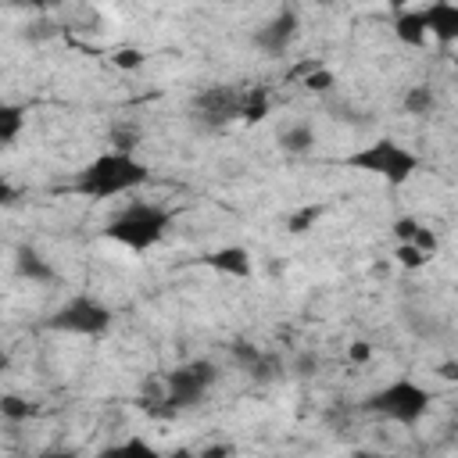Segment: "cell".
Instances as JSON below:
<instances>
[{
  "label": "cell",
  "mask_w": 458,
  "mask_h": 458,
  "mask_svg": "<svg viewBox=\"0 0 458 458\" xmlns=\"http://www.w3.org/2000/svg\"><path fill=\"white\" fill-rule=\"evenodd\" d=\"M218 379H222V369H218L211 358L179 361V365H172V369L161 376V401H165L172 411L197 408V404L208 401V394L215 390Z\"/></svg>",
  "instance_id": "5b68a950"
},
{
  "label": "cell",
  "mask_w": 458,
  "mask_h": 458,
  "mask_svg": "<svg viewBox=\"0 0 458 458\" xmlns=\"http://www.w3.org/2000/svg\"><path fill=\"white\" fill-rule=\"evenodd\" d=\"M0 204H4V208H14V204H18V190H14L11 179H0Z\"/></svg>",
  "instance_id": "f1b7e54d"
},
{
  "label": "cell",
  "mask_w": 458,
  "mask_h": 458,
  "mask_svg": "<svg viewBox=\"0 0 458 458\" xmlns=\"http://www.w3.org/2000/svg\"><path fill=\"white\" fill-rule=\"evenodd\" d=\"M229 358H233V365H236L240 372H247L250 379H261V383H268V379H276V376L283 372L279 358H272L268 351H261V347L250 344V340H233V344H229Z\"/></svg>",
  "instance_id": "9c48e42d"
},
{
  "label": "cell",
  "mask_w": 458,
  "mask_h": 458,
  "mask_svg": "<svg viewBox=\"0 0 458 458\" xmlns=\"http://www.w3.org/2000/svg\"><path fill=\"white\" fill-rule=\"evenodd\" d=\"M437 376L447 379V383H458V361H440L437 365Z\"/></svg>",
  "instance_id": "f546056e"
},
{
  "label": "cell",
  "mask_w": 458,
  "mask_h": 458,
  "mask_svg": "<svg viewBox=\"0 0 458 458\" xmlns=\"http://www.w3.org/2000/svg\"><path fill=\"white\" fill-rule=\"evenodd\" d=\"M422 11V21H426V32L433 43L440 47H454L458 43V4H447V0H433Z\"/></svg>",
  "instance_id": "8fae6325"
},
{
  "label": "cell",
  "mask_w": 458,
  "mask_h": 458,
  "mask_svg": "<svg viewBox=\"0 0 458 458\" xmlns=\"http://www.w3.org/2000/svg\"><path fill=\"white\" fill-rule=\"evenodd\" d=\"M165 458H197V451H190V447H172Z\"/></svg>",
  "instance_id": "d6a6232c"
},
{
  "label": "cell",
  "mask_w": 458,
  "mask_h": 458,
  "mask_svg": "<svg viewBox=\"0 0 458 458\" xmlns=\"http://www.w3.org/2000/svg\"><path fill=\"white\" fill-rule=\"evenodd\" d=\"M394 39L401 47H411V50H422L429 47V32H426V21H422V11L419 7H408V11H394Z\"/></svg>",
  "instance_id": "5bb4252c"
},
{
  "label": "cell",
  "mask_w": 458,
  "mask_h": 458,
  "mask_svg": "<svg viewBox=\"0 0 458 458\" xmlns=\"http://www.w3.org/2000/svg\"><path fill=\"white\" fill-rule=\"evenodd\" d=\"M344 165H347L351 172H361V175L379 179V182L390 186V190L408 186V182L415 179V172L422 168L419 154H415L411 147H404L401 140H394V136H376V140L361 143L358 150H351V154L344 157Z\"/></svg>",
  "instance_id": "3957f363"
},
{
  "label": "cell",
  "mask_w": 458,
  "mask_h": 458,
  "mask_svg": "<svg viewBox=\"0 0 458 458\" xmlns=\"http://www.w3.org/2000/svg\"><path fill=\"white\" fill-rule=\"evenodd\" d=\"M97 458H165L147 437L132 433V437H122V440H111L97 451Z\"/></svg>",
  "instance_id": "9a60e30c"
},
{
  "label": "cell",
  "mask_w": 458,
  "mask_h": 458,
  "mask_svg": "<svg viewBox=\"0 0 458 458\" xmlns=\"http://www.w3.org/2000/svg\"><path fill=\"white\" fill-rule=\"evenodd\" d=\"M401 111L411 114V118H429L437 111V89L429 82H411L401 93Z\"/></svg>",
  "instance_id": "2e32d148"
},
{
  "label": "cell",
  "mask_w": 458,
  "mask_h": 458,
  "mask_svg": "<svg viewBox=\"0 0 458 458\" xmlns=\"http://www.w3.org/2000/svg\"><path fill=\"white\" fill-rule=\"evenodd\" d=\"M326 215V208L322 204H301V208H293L290 215H286V233H293V236H304L308 229H315V222Z\"/></svg>",
  "instance_id": "ffe728a7"
},
{
  "label": "cell",
  "mask_w": 458,
  "mask_h": 458,
  "mask_svg": "<svg viewBox=\"0 0 458 458\" xmlns=\"http://www.w3.org/2000/svg\"><path fill=\"white\" fill-rule=\"evenodd\" d=\"M136 140H140V132H136L132 125H114V129H111V150H129V154H136Z\"/></svg>",
  "instance_id": "d4e9b609"
},
{
  "label": "cell",
  "mask_w": 458,
  "mask_h": 458,
  "mask_svg": "<svg viewBox=\"0 0 458 458\" xmlns=\"http://www.w3.org/2000/svg\"><path fill=\"white\" fill-rule=\"evenodd\" d=\"M311 369H318V358H315V354H304V358H297V365H293L297 376H308Z\"/></svg>",
  "instance_id": "4dcf8cb0"
},
{
  "label": "cell",
  "mask_w": 458,
  "mask_h": 458,
  "mask_svg": "<svg viewBox=\"0 0 458 458\" xmlns=\"http://www.w3.org/2000/svg\"><path fill=\"white\" fill-rule=\"evenodd\" d=\"M32 458H79V454L68 451V447H47V451H39V454H32Z\"/></svg>",
  "instance_id": "1f68e13d"
},
{
  "label": "cell",
  "mask_w": 458,
  "mask_h": 458,
  "mask_svg": "<svg viewBox=\"0 0 458 458\" xmlns=\"http://www.w3.org/2000/svg\"><path fill=\"white\" fill-rule=\"evenodd\" d=\"M150 182V165L129 150H100L72 175V193L86 200L129 197Z\"/></svg>",
  "instance_id": "6da1fadb"
},
{
  "label": "cell",
  "mask_w": 458,
  "mask_h": 458,
  "mask_svg": "<svg viewBox=\"0 0 458 458\" xmlns=\"http://www.w3.org/2000/svg\"><path fill=\"white\" fill-rule=\"evenodd\" d=\"M347 358H351V365H369L372 361V344L369 340H351Z\"/></svg>",
  "instance_id": "4316f807"
},
{
  "label": "cell",
  "mask_w": 458,
  "mask_h": 458,
  "mask_svg": "<svg viewBox=\"0 0 458 458\" xmlns=\"http://www.w3.org/2000/svg\"><path fill=\"white\" fill-rule=\"evenodd\" d=\"M111 326H114V311H111L100 297H93V293H75V297L61 301V304L47 315V329L64 333V336L100 340Z\"/></svg>",
  "instance_id": "8992f818"
},
{
  "label": "cell",
  "mask_w": 458,
  "mask_h": 458,
  "mask_svg": "<svg viewBox=\"0 0 458 458\" xmlns=\"http://www.w3.org/2000/svg\"><path fill=\"white\" fill-rule=\"evenodd\" d=\"M390 258L401 265V268H408V272H415V268H426L433 258H426L415 243H394V250H390Z\"/></svg>",
  "instance_id": "7402d4cb"
},
{
  "label": "cell",
  "mask_w": 458,
  "mask_h": 458,
  "mask_svg": "<svg viewBox=\"0 0 458 458\" xmlns=\"http://www.w3.org/2000/svg\"><path fill=\"white\" fill-rule=\"evenodd\" d=\"M32 415H36V404L29 397H21V394H0V419L4 422L18 426V422H29Z\"/></svg>",
  "instance_id": "d6986e66"
},
{
  "label": "cell",
  "mask_w": 458,
  "mask_h": 458,
  "mask_svg": "<svg viewBox=\"0 0 458 458\" xmlns=\"http://www.w3.org/2000/svg\"><path fill=\"white\" fill-rule=\"evenodd\" d=\"M14 276H18V279H29V283H36V286H50V283L61 279L57 268H54V261H50L43 250H36L32 243L14 247Z\"/></svg>",
  "instance_id": "7c38bea8"
},
{
  "label": "cell",
  "mask_w": 458,
  "mask_h": 458,
  "mask_svg": "<svg viewBox=\"0 0 458 458\" xmlns=\"http://www.w3.org/2000/svg\"><path fill=\"white\" fill-rule=\"evenodd\" d=\"M111 64H114L118 72H140V68L147 64V54H143L140 47H118V50L111 54Z\"/></svg>",
  "instance_id": "603a6c76"
},
{
  "label": "cell",
  "mask_w": 458,
  "mask_h": 458,
  "mask_svg": "<svg viewBox=\"0 0 458 458\" xmlns=\"http://www.w3.org/2000/svg\"><path fill=\"white\" fill-rule=\"evenodd\" d=\"M240 111H243V86L233 82H211L197 89L186 107L197 132H222L225 125L240 122Z\"/></svg>",
  "instance_id": "52a82bcc"
},
{
  "label": "cell",
  "mask_w": 458,
  "mask_h": 458,
  "mask_svg": "<svg viewBox=\"0 0 458 458\" xmlns=\"http://www.w3.org/2000/svg\"><path fill=\"white\" fill-rule=\"evenodd\" d=\"M200 265L218 272V276H229V279H250L254 276V258L243 243H222V247L208 250L200 258Z\"/></svg>",
  "instance_id": "30bf717a"
},
{
  "label": "cell",
  "mask_w": 458,
  "mask_h": 458,
  "mask_svg": "<svg viewBox=\"0 0 458 458\" xmlns=\"http://www.w3.org/2000/svg\"><path fill=\"white\" fill-rule=\"evenodd\" d=\"M361 408H365L369 415L383 419V422H394V426L411 429V426H419V422L429 415V408H433V390H426V386H422L419 379H411V376H397V379L383 383L379 390H372V394L361 401Z\"/></svg>",
  "instance_id": "277c9868"
},
{
  "label": "cell",
  "mask_w": 458,
  "mask_h": 458,
  "mask_svg": "<svg viewBox=\"0 0 458 458\" xmlns=\"http://www.w3.org/2000/svg\"><path fill=\"white\" fill-rule=\"evenodd\" d=\"M454 82H458V68H454Z\"/></svg>",
  "instance_id": "e575fe53"
},
{
  "label": "cell",
  "mask_w": 458,
  "mask_h": 458,
  "mask_svg": "<svg viewBox=\"0 0 458 458\" xmlns=\"http://www.w3.org/2000/svg\"><path fill=\"white\" fill-rule=\"evenodd\" d=\"M301 86L308 93H315V97H329L336 89V72L326 68V64H315V68H308V75L301 79Z\"/></svg>",
  "instance_id": "44dd1931"
},
{
  "label": "cell",
  "mask_w": 458,
  "mask_h": 458,
  "mask_svg": "<svg viewBox=\"0 0 458 458\" xmlns=\"http://www.w3.org/2000/svg\"><path fill=\"white\" fill-rule=\"evenodd\" d=\"M419 229H422V222H419L415 215H397V218L390 222V233H394V243H411Z\"/></svg>",
  "instance_id": "cb8c5ba5"
},
{
  "label": "cell",
  "mask_w": 458,
  "mask_h": 458,
  "mask_svg": "<svg viewBox=\"0 0 458 458\" xmlns=\"http://www.w3.org/2000/svg\"><path fill=\"white\" fill-rule=\"evenodd\" d=\"M29 125V107L25 104H14V100H4L0 104V143L4 147H14L18 136L25 132Z\"/></svg>",
  "instance_id": "e0dca14e"
},
{
  "label": "cell",
  "mask_w": 458,
  "mask_h": 458,
  "mask_svg": "<svg viewBox=\"0 0 458 458\" xmlns=\"http://www.w3.org/2000/svg\"><path fill=\"white\" fill-rule=\"evenodd\" d=\"M315 125L297 118V122H286L279 132H276V147L286 154V157H308L315 150Z\"/></svg>",
  "instance_id": "4fadbf2b"
},
{
  "label": "cell",
  "mask_w": 458,
  "mask_h": 458,
  "mask_svg": "<svg viewBox=\"0 0 458 458\" xmlns=\"http://www.w3.org/2000/svg\"><path fill=\"white\" fill-rule=\"evenodd\" d=\"M297 32H301V14H297V7H279L276 14H268V18L254 29L250 43H254V50H261L265 57H283V54L293 47Z\"/></svg>",
  "instance_id": "ba28073f"
},
{
  "label": "cell",
  "mask_w": 458,
  "mask_h": 458,
  "mask_svg": "<svg viewBox=\"0 0 458 458\" xmlns=\"http://www.w3.org/2000/svg\"><path fill=\"white\" fill-rule=\"evenodd\" d=\"M411 243H415V247H419L426 258H437V250H440V236H437L429 225H422V229L415 233V240H411Z\"/></svg>",
  "instance_id": "484cf974"
},
{
  "label": "cell",
  "mask_w": 458,
  "mask_h": 458,
  "mask_svg": "<svg viewBox=\"0 0 458 458\" xmlns=\"http://www.w3.org/2000/svg\"><path fill=\"white\" fill-rule=\"evenodd\" d=\"M347 458H379V454H376V451H365V447H354Z\"/></svg>",
  "instance_id": "836d02e7"
},
{
  "label": "cell",
  "mask_w": 458,
  "mask_h": 458,
  "mask_svg": "<svg viewBox=\"0 0 458 458\" xmlns=\"http://www.w3.org/2000/svg\"><path fill=\"white\" fill-rule=\"evenodd\" d=\"M172 229V211L165 204L154 200H125L122 208H114V215L104 222L100 236L132 250V254H147L154 250Z\"/></svg>",
  "instance_id": "7a4b0ae2"
},
{
  "label": "cell",
  "mask_w": 458,
  "mask_h": 458,
  "mask_svg": "<svg viewBox=\"0 0 458 458\" xmlns=\"http://www.w3.org/2000/svg\"><path fill=\"white\" fill-rule=\"evenodd\" d=\"M272 111V93L268 86H243V111H240V122L243 125H258L261 118H268Z\"/></svg>",
  "instance_id": "ac0fdd59"
},
{
  "label": "cell",
  "mask_w": 458,
  "mask_h": 458,
  "mask_svg": "<svg viewBox=\"0 0 458 458\" xmlns=\"http://www.w3.org/2000/svg\"><path fill=\"white\" fill-rule=\"evenodd\" d=\"M197 458H233V444H208V447H200L197 451Z\"/></svg>",
  "instance_id": "83f0119b"
}]
</instances>
